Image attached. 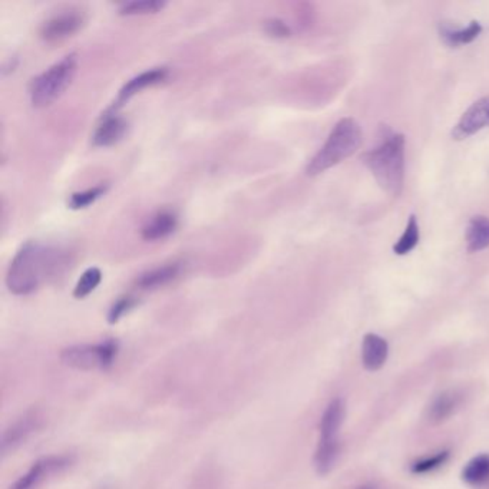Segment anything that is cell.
<instances>
[{"instance_id":"obj_27","label":"cell","mask_w":489,"mask_h":489,"mask_svg":"<svg viewBox=\"0 0 489 489\" xmlns=\"http://www.w3.org/2000/svg\"><path fill=\"white\" fill-rule=\"evenodd\" d=\"M265 31L267 32L270 36L277 37V39H282V37H288L292 31L290 27L285 24V22L280 21V19H268L265 24Z\"/></svg>"},{"instance_id":"obj_22","label":"cell","mask_w":489,"mask_h":489,"mask_svg":"<svg viewBox=\"0 0 489 489\" xmlns=\"http://www.w3.org/2000/svg\"><path fill=\"white\" fill-rule=\"evenodd\" d=\"M165 2L161 0H134L128 2L120 7V15L122 16H138V15H154L162 11Z\"/></svg>"},{"instance_id":"obj_28","label":"cell","mask_w":489,"mask_h":489,"mask_svg":"<svg viewBox=\"0 0 489 489\" xmlns=\"http://www.w3.org/2000/svg\"><path fill=\"white\" fill-rule=\"evenodd\" d=\"M359 489H372V488H370V486H363V488H359Z\"/></svg>"},{"instance_id":"obj_19","label":"cell","mask_w":489,"mask_h":489,"mask_svg":"<svg viewBox=\"0 0 489 489\" xmlns=\"http://www.w3.org/2000/svg\"><path fill=\"white\" fill-rule=\"evenodd\" d=\"M463 483L471 486H483L489 481V455L481 453L471 459L463 469Z\"/></svg>"},{"instance_id":"obj_10","label":"cell","mask_w":489,"mask_h":489,"mask_svg":"<svg viewBox=\"0 0 489 489\" xmlns=\"http://www.w3.org/2000/svg\"><path fill=\"white\" fill-rule=\"evenodd\" d=\"M128 131V121L117 111H109L101 118V122L95 128L92 134V144L95 147L107 148L122 141Z\"/></svg>"},{"instance_id":"obj_11","label":"cell","mask_w":489,"mask_h":489,"mask_svg":"<svg viewBox=\"0 0 489 489\" xmlns=\"http://www.w3.org/2000/svg\"><path fill=\"white\" fill-rule=\"evenodd\" d=\"M168 75H170V72H168L167 68H154V69H148V71L132 78L121 88V91L118 94L117 101H115L114 107L111 108L112 111H117L118 108L130 101L135 95L147 89V88L161 84L167 79Z\"/></svg>"},{"instance_id":"obj_5","label":"cell","mask_w":489,"mask_h":489,"mask_svg":"<svg viewBox=\"0 0 489 489\" xmlns=\"http://www.w3.org/2000/svg\"><path fill=\"white\" fill-rule=\"evenodd\" d=\"M118 349L120 345L114 338H108L98 345L71 346L61 353V360L65 365L78 370L108 369L114 365Z\"/></svg>"},{"instance_id":"obj_8","label":"cell","mask_w":489,"mask_h":489,"mask_svg":"<svg viewBox=\"0 0 489 489\" xmlns=\"http://www.w3.org/2000/svg\"><path fill=\"white\" fill-rule=\"evenodd\" d=\"M42 419L44 418L37 411H29L22 418L17 419L16 422L12 423L2 435V443H0L2 453L7 455L19 448L32 433L41 428Z\"/></svg>"},{"instance_id":"obj_15","label":"cell","mask_w":489,"mask_h":489,"mask_svg":"<svg viewBox=\"0 0 489 489\" xmlns=\"http://www.w3.org/2000/svg\"><path fill=\"white\" fill-rule=\"evenodd\" d=\"M182 263L172 262L160 267L152 268L150 272L140 276L137 285L144 290H152V288L162 287L168 283L174 282L178 276L182 275Z\"/></svg>"},{"instance_id":"obj_4","label":"cell","mask_w":489,"mask_h":489,"mask_svg":"<svg viewBox=\"0 0 489 489\" xmlns=\"http://www.w3.org/2000/svg\"><path fill=\"white\" fill-rule=\"evenodd\" d=\"M77 68V55L69 54L34 78L29 89L32 105L35 108H47L57 101L74 81Z\"/></svg>"},{"instance_id":"obj_20","label":"cell","mask_w":489,"mask_h":489,"mask_svg":"<svg viewBox=\"0 0 489 489\" xmlns=\"http://www.w3.org/2000/svg\"><path fill=\"white\" fill-rule=\"evenodd\" d=\"M340 455V442H320L315 453V468L318 475H326L335 468Z\"/></svg>"},{"instance_id":"obj_1","label":"cell","mask_w":489,"mask_h":489,"mask_svg":"<svg viewBox=\"0 0 489 489\" xmlns=\"http://www.w3.org/2000/svg\"><path fill=\"white\" fill-rule=\"evenodd\" d=\"M59 263V253L54 248L39 242L25 243L7 270V288L16 296L31 295L61 265Z\"/></svg>"},{"instance_id":"obj_2","label":"cell","mask_w":489,"mask_h":489,"mask_svg":"<svg viewBox=\"0 0 489 489\" xmlns=\"http://www.w3.org/2000/svg\"><path fill=\"white\" fill-rule=\"evenodd\" d=\"M362 161L380 187L393 197L402 192L405 180V137L388 134L379 147L362 155Z\"/></svg>"},{"instance_id":"obj_12","label":"cell","mask_w":489,"mask_h":489,"mask_svg":"<svg viewBox=\"0 0 489 489\" xmlns=\"http://www.w3.org/2000/svg\"><path fill=\"white\" fill-rule=\"evenodd\" d=\"M346 405L340 398L333 399L323 412L320 421V442H336L338 431L345 422Z\"/></svg>"},{"instance_id":"obj_26","label":"cell","mask_w":489,"mask_h":489,"mask_svg":"<svg viewBox=\"0 0 489 489\" xmlns=\"http://www.w3.org/2000/svg\"><path fill=\"white\" fill-rule=\"evenodd\" d=\"M137 300L131 297V296L118 298L117 302L109 308V312H108V322H109V325H115V323L120 322L127 313L131 312L132 308L137 306Z\"/></svg>"},{"instance_id":"obj_25","label":"cell","mask_w":489,"mask_h":489,"mask_svg":"<svg viewBox=\"0 0 489 489\" xmlns=\"http://www.w3.org/2000/svg\"><path fill=\"white\" fill-rule=\"evenodd\" d=\"M449 451H441V453H435V455L428 456V458L419 459L415 463L411 466V473L415 475H423V473H432L435 469L441 468L445 465L446 461L449 459Z\"/></svg>"},{"instance_id":"obj_16","label":"cell","mask_w":489,"mask_h":489,"mask_svg":"<svg viewBox=\"0 0 489 489\" xmlns=\"http://www.w3.org/2000/svg\"><path fill=\"white\" fill-rule=\"evenodd\" d=\"M461 403H463V395L458 390H446L441 393L429 406V421L433 423L443 422L458 411Z\"/></svg>"},{"instance_id":"obj_9","label":"cell","mask_w":489,"mask_h":489,"mask_svg":"<svg viewBox=\"0 0 489 489\" xmlns=\"http://www.w3.org/2000/svg\"><path fill=\"white\" fill-rule=\"evenodd\" d=\"M489 127V97L481 98L469 107L453 131L455 140H465Z\"/></svg>"},{"instance_id":"obj_23","label":"cell","mask_w":489,"mask_h":489,"mask_svg":"<svg viewBox=\"0 0 489 489\" xmlns=\"http://www.w3.org/2000/svg\"><path fill=\"white\" fill-rule=\"evenodd\" d=\"M102 273L98 267L88 268L75 286L74 296L77 298H85L91 295L98 286L101 285Z\"/></svg>"},{"instance_id":"obj_7","label":"cell","mask_w":489,"mask_h":489,"mask_svg":"<svg viewBox=\"0 0 489 489\" xmlns=\"http://www.w3.org/2000/svg\"><path fill=\"white\" fill-rule=\"evenodd\" d=\"M72 463H74V456L71 455H51L39 459L9 489H36L45 479L69 468Z\"/></svg>"},{"instance_id":"obj_17","label":"cell","mask_w":489,"mask_h":489,"mask_svg":"<svg viewBox=\"0 0 489 489\" xmlns=\"http://www.w3.org/2000/svg\"><path fill=\"white\" fill-rule=\"evenodd\" d=\"M466 244L468 252H481L489 247V218L476 215L471 218L466 228Z\"/></svg>"},{"instance_id":"obj_24","label":"cell","mask_w":489,"mask_h":489,"mask_svg":"<svg viewBox=\"0 0 489 489\" xmlns=\"http://www.w3.org/2000/svg\"><path fill=\"white\" fill-rule=\"evenodd\" d=\"M108 185L101 184L97 185V187L89 188L87 192H75L69 198L68 205L72 210H82V208L89 207V205L94 204L97 200L102 197V195L107 192Z\"/></svg>"},{"instance_id":"obj_6","label":"cell","mask_w":489,"mask_h":489,"mask_svg":"<svg viewBox=\"0 0 489 489\" xmlns=\"http://www.w3.org/2000/svg\"><path fill=\"white\" fill-rule=\"evenodd\" d=\"M87 24V15L79 7H68L57 12L41 25L39 35L45 42L55 44L72 37Z\"/></svg>"},{"instance_id":"obj_13","label":"cell","mask_w":489,"mask_h":489,"mask_svg":"<svg viewBox=\"0 0 489 489\" xmlns=\"http://www.w3.org/2000/svg\"><path fill=\"white\" fill-rule=\"evenodd\" d=\"M389 356V345L386 338L376 333H368L363 338L362 363L369 372H376L385 366Z\"/></svg>"},{"instance_id":"obj_21","label":"cell","mask_w":489,"mask_h":489,"mask_svg":"<svg viewBox=\"0 0 489 489\" xmlns=\"http://www.w3.org/2000/svg\"><path fill=\"white\" fill-rule=\"evenodd\" d=\"M419 238H421V233H419L418 220L415 215H411L402 237L399 238V242L393 245V252L398 255H408L418 245Z\"/></svg>"},{"instance_id":"obj_14","label":"cell","mask_w":489,"mask_h":489,"mask_svg":"<svg viewBox=\"0 0 489 489\" xmlns=\"http://www.w3.org/2000/svg\"><path fill=\"white\" fill-rule=\"evenodd\" d=\"M178 215L172 210H161L155 213L142 227V238L145 242L164 240L177 230Z\"/></svg>"},{"instance_id":"obj_18","label":"cell","mask_w":489,"mask_h":489,"mask_svg":"<svg viewBox=\"0 0 489 489\" xmlns=\"http://www.w3.org/2000/svg\"><path fill=\"white\" fill-rule=\"evenodd\" d=\"M481 32H483V26L476 21L471 22L468 26L461 27V29L449 26V25L441 26V37L446 45L453 47L471 44L481 35Z\"/></svg>"},{"instance_id":"obj_3","label":"cell","mask_w":489,"mask_h":489,"mask_svg":"<svg viewBox=\"0 0 489 489\" xmlns=\"http://www.w3.org/2000/svg\"><path fill=\"white\" fill-rule=\"evenodd\" d=\"M360 144L362 131L358 122L353 118H343L335 125L320 151L308 162L306 174L310 177L322 174L355 154Z\"/></svg>"}]
</instances>
